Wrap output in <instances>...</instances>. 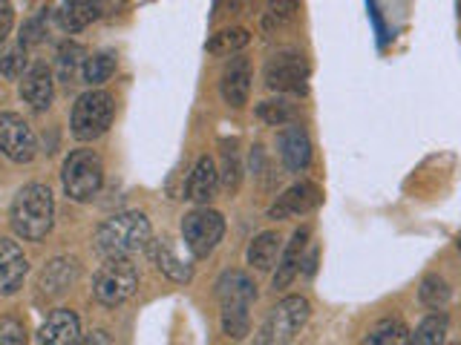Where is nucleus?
<instances>
[{"label": "nucleus", "instance_id": "dca6fc26", "mask_svg": "<svg viewBox=\"0 0 461 345\" xmlns=\"http://www.w3.org/2000/svg\"><path fill=\"white\" fill-rule=\"evenodd\" d=\"M78 340H81V323L69 308L52 311L38 331V342H50V345H69Z\"/></svg>", "mask_w": 461, "mask_h": 345}, {"label": "nucleus", "instance_id": "ddd939ff", "mask_svg": "<svg viewBox=\"0 0 461 345\" xmlns=\"http://www.w3.org/2000/svg\"><path fill=\"white\" fill-rule=\"evenodd\" d=\"M277 147H280L283 164L292 172L309 170V164H312V138H309V133L300 124L292 121V124L283 127V133L277 138Z\"/></svg>", "mask_w": 461, "mask_h": 345}, {"label": "nucleus", "instance_id": "a19ab883", "mask_svg": "<svg viewBox=\"0 0 461 345\" xmlns=\"http://www.w3.org/2000/svg\"><path fill=\"white\" fill-rule=\"evenodd\" d=\"M458 251H461V239H458Z\"/></svg>", "mask_w": 461, "mask_h": 345}, {"label": "nucleus", "instance_id": "473e14b6", "mask_svg": "<svg viewBox=\"0 0 461 345\" xmlns=\"http://www.w3.org/2000/svg\"><path fill=\"white\" fill-rule=\"evenodd\" d=\"M84 55V49L78 43H64L61 52H58V64H61V78L69 84L72 75H76V66H78V58Z\"/></svg>", "mask_w": 461, "mask_h": 345}, {"label": "nucleus", "instance_id": "f8f14e48", "mask_svg": "<svg viewBox=\"0 0 461 345\" xmlns=\"http://www.w3.org/2000/svg\"><path fill=\"white\" fill-rule=\"evenodd\" d=\"M216 299L220 308H251L257 302V285L245 270H225L216 279Z\"/></svg>", "mask_w": 461, "mask_h": 345}, {"label": "nucleus", "instance_id": "a878e982", "mask_svg": "<svg viewBox=\"0 0 461 345\" xmlns=\"http://www.w3.org/2000/svg\"><path fill=\"white\" fill-rule=\"evenodd\" d=\"M257 119L271 127H285L297 119V107L285 98H268L263 104H257Z\"/></svg>", "mask_w": 461, "mask_h": 345}, {"label": "nucleus", "instance_id": "5701e85b", "mask_svg": "<svg viewBox=\"0 0 461 345\" xmlns=\"http://www.w3.org/2000/svg\"><path fill=\"white\" fill-rule=\"evenodd\" d=\"M153 259H156L158 270H162L165 277H170L173 282H191V277H194L191 265H185L182 259L170 251V242L167 239H158L153 244Z\"/></svg>", "mask_w": 461, "mask_h": 345}, {"label": "nucleus", "instance_id": "9d476101", "mask_svg": "<svg viewBox=\"0 0 461 345\" xmlns=\"http://www.w3.org/2000/svg\"><path fill=\"white\" fill-rule=\"evenodd\" d=\"M321 201H323V193L314 181H297V184L288 187L283 196H277V201L268 208V219L283 222V219H288V216L312 213L314 208H321Z\"/></svg>", "mask_w": 461, "mask_h": 345}, {"label": "nucleus", "instance_id": "f704fd0d", "mask_svg": "<svg viewBox=\"0 0 461 345\" xmlns=\"http://www.w3.org/2000/svg\"><path fill=\"white\" fill-rule=\"evenodd\" d=\"M26 334H23V325L14 323V320H4L0 323V342H23Z\"/></svg>", "mask_w": 461, "mask_h": 345}, {"label": "nucleus", "instance_id": "4468645a", "mask_svg": "<svg viewBox=\"0 0 461 345\" xmlns=\"http://www.w3.org/2000/svg\"><path fill=\"white\" fill-rule=\"evenodd\" d=\"M309 239H312V227L309 225L297 227L292 234V242L285 244V251L277 259V273H274V279H271L274 291H283V288H288L294 282V277L300 273L303 253H306V248H309Z\"/></svg>", "mask_w": 461, "mask_h": 345}, {"label": "nucleus", "instance_id": "1a4fd4ad", "mask_svg": "<svg viewBox=\"0 0 461 345\" xmlns=\"http://www.w3.org/2000/svg\"><path fill=\"white\" fill-rule=\"evenodd\" d=\"M0 153L9 162L26 164L38 153V138L18 112H0Z\"/></svg>", "mask_w": 461, "mask_h": 345}, {"label": "nucleus", "instance_id": "423d86ee", "mask_svg": "<svg viewBox=\"0 0 461 345\" xmlns=\"http://www.w3.org/2000/svg\"><path fill=\"white\" fill-rule=\"evenodd\" d=\"M139 288V268L130 259H107V265L95 273L93 294L101 305H122Z\"/></svg>", "mask_w": 461, "mask_h": 345}, {"label": "nucleus", "instance_id": "72a5a7b5", "mask_svg": "<svg viewBox=\"0 0 461 345\" xmlns=\"http://www.w3.org/2000/svg\"><path fill=\"white\" fill-rule=\"evenodd\" d=\"M43 18H47V9H43L38 18H32V21L23 26V32H21V43H23V47H32V43L41 40V35H43Z\"/></svg>", "mask_w": 461, "mask_h": 345}, {"label": "nucleus", "instance_id": "b1692460", "mask_svg": "<svg viewBox=\"0 0 461 345\" xmlns=\"http://www.w3.org/2000/svg\"><path fill=\"white\" fill-rule=\"evenodd\" d=\"M251 43V32L242 26H230V29H222V32L211 35L208 40V52L211 55H234L240 49H245Z\"/></svg>", "mask_w": 461, "mask_h": 345}, {"label": "nucleus", "instance_id": "f03ea898", "mask_svg": "<svg viewBox=\"0 0 461 345\" xmlns=\"http://www.w3.org/2000/svg\"><path fill=\"white\" fill-rule=\"evenodd\" d=\"M12 230L26 242L47 239L55 222V199L47 184H26L23 190L14 196L12 213H9Z\"/></svg>", "mask_w": 461, "mask_h": 345}, {"label": "nucleus", "instance_id": "4c0bfd02", "mask_svg": "<svg viewBox=\"0 0 461 345\" xmlns=\"http://www.w3.org/2000/svg\"><path fill=\"white\" fill-rule=\"evenodd\" d=\"M300 270L306 273V277H314V270H317V248H312L309 253H303Z\"/></svg>", "mask_w": 461, "mask_h": 345}, {"label": "nucleus", "instance_id": "6ab92c4d", "mask_svg": "<svg viewBox=\"0 0 461 345\" xmlns=\"http://www.w3.org/2000/svg\"><path fill=\"white\" fill-rule=\"evenodd\" d=\"M78 279V262L76 259H67V256H58L52 262L41 270V291L58 296V294H67L69 285Z\"/></svg>", "mask_w": 461, "mask_h": 345}, {"label": "nucleus", "instance_id": "c756f323", "mask_svg": "<svg viewBox=\"0 0 461 345\" xmlns=\"http://www.w3.org/2000/svg\"><path fill=\"white\" fill-rule=\"evenodd\" d=\"M23 69H26V47L21 43L18 49H12L0 58V75L6 81H18V78H23Z\"/></svg>", "mask_w": 461, "mask_h": 345}, {"label": "nucleus", "instance_id": "412c9836", "mask_svg": "<svg viewBox=\"0 0 461 345\" xmlns=\"http://www.w3.org/2000/svg\"><path fill=\"white\" fill-rule=\"evenodd\" d=\"M98 18L101 14L95 9V0H67L64 9L58 12V26L64 32H81V29H86Z\"/></svg>", "mask_w": 461, "mask_h": 345}, {"label": "nucleus", "instance_id": "0eeeda50", "mask_svg": "<svg viewBox=\"0 0 461 345\" xmlns=\"http://www.w3.org/2000/svg\"><path fill=\"white\" fill-rule=\"evenodd\" d=\"M182 236H185L187 248H191V253L196 259L211 256L213 248L225 236V219H222V213H216L211 208L191 210L182 219Z\"/></svg>", "mask_w": 461, "mask_h": 345}, {"label": "nucleus", "instance_id": "aec40b11", "mask_svg": "<svg viewBox=\"0 0 461 345\" xmlns=\"http://www.w3.org/2000/svg\"><path fill=\"white\" fill-rule=\"evenodd\" d=\"M280 253H283L280 236L274 234V230H263V234L249 244V265L254 270H271L277 265Z\"/></svg>", "mask_w": 461, "mask_h": 345}, {"label": "nucleus", "instance_id": "58836bf2", "mask_svg": "<svg viewBox=\"0 0 461 345\" xmlns=\"http://www.w3.org/2000/svg\"><path fill=\"white\" fill-rule=\"evenodd\" d=\"M84 342H110V337H104L101 331H95V337H86Z\"/></svg>", "mask_w": 461, "mask_h": 345}, {"label": "nucleus", "instance_id": "bb28decb", "mask_svg": "<svg viewBox=\"0 0 461 345\" xmlns=\"http://www.w3.org/2000/svg\"><path fill=\"white\" fill-rule=\"evenodd\" d=\"M366 342H372V345H401V342H410V328L403 325L398 316H386V320H381L378 325L369 331Z\"/></svg>", "mask_w": 461, "mask_h": 345}, {"label": "nucleus", "instance_id": "2f4dec72", "mask_svg": "<svg viewBox=\"0 0 461 345\" xmlns=\"http://www.w3.org/2000/svg\"><path fill=\"white\" fill-rule=\"evenodd\" d=\"M242 181V164L234 150H225L222 155V176H220V184L225 187V190H237Z\"/></svg>", "mask_w": 461, "mask_h": 345}, {"label": "nucleus", "instance_id": "6e6552de", "mask_svg": "<svg viewBox=\"0 0 461 345\" xmlns=\"http://www.w3.org/2000/svg\"><path fill=\"white\" fill-rule=\"evenodd\" d=\"M263 78L274 93H306L309 64L300 52H277L266 61Z\"/></svg>", "mask_w": 461, "mask_h": 345}, {"label": "nucleus", "instance_id": "2eb2a0df", "mask_svg": "<svg viewBox=\"0 0 461 345\" xmlns=\"http://www.w3.org/2000/svg\"><path fill=\"white\" fill-rule=\"evenodd\" d=\"M26 273H29V262L23 251L18 248V242L0 236V296L18 294Z\"/></svg>", "mask_w": 461, "mask_h": 345}, {"label": "nucleus", "instance_id": "cd10ccee", "mask_svg": "<svg viewBox=\"0 0 461 345\" xmlns=\"http://www.w3.org/2000/svg\"><path fill=\"white\" fill-rule=\"evenodd\" d=\"M113 72H115V55L113 52H95V55H90L84 61L81 75H84V81L90 84V86H98V84L110 81Z\"/></svg>", "mask_w": 461, "mask_h": 345}, {"label": "nucleus", "instance_id": "a211bd4d", "mask_svg": "<svg viewBox=\"0 0 461 345\" xmlns=\"http://www.w3.org/2000/svg\"><path fill=\"white\" fill-rule=\"evenodd\" d=\"M21 98L38 112L50 110V104H52V72H50V66L35 64L26 72L23 81H21Z\"/></svg>", "mask_w": 461, "mask_h": 345}, {"label": "nucleus", "instance_id": "f3484780", "mask_svg": "<svg viewBox=\"0 0 461 345\" xmlns=\"http://www.w3.org/2000/svg\"><path fill=\"white\" fill-rule=\"evenodd\" d=\"M216 187H220V172H216L213 158L202 155L194 164L191 176H187V187H185V199L196 201V205H208V201L216 196Z\"/></svg>", "mask_w": 461, "mask_h": 345}, {"label": "nucleus", "instance_id": "f257e3e1", "mask_svg": "<svg viewBox=\"0 0 461 345\" xmlns=\"http://www.w3.org/2000/svg\"><path fill=\"white\" fill-rule=\"evenodd\" d=\"M150 242V222L139 210L110 216L95 230V251L104 259H133Z\"/></svg>", "mask_w": 461, "mask_h": 345}, {"label": "nucleus", "instance_id": "ea45409f", "mask_svg": "<svg viewBox=\"0 0 461 345\" xmlns=\"http://www.w3.org/2000/svg\"><path fill=\"white\" fill-rule=\"evenodd\" d=\"M456 12H458V18H461V0H456Z\"/></svg>", "mask_w": 461, "mask_h": 345}, {"label": "nucleus", "instance_id": "e433bc0d", "mask_svg": "<svg viewBox=\"0 0 461 345\" xmlns=\"http://www.w3.org/2000/svg\"><path fill=\"white\" fill-rule=\"evenodd\" d=\"M127 0H95V9L101 18H110V14H119L124 9Z\"/></svg>", "mask_w": 461, "mask_h": 345}, {"label": "nucleus", "instance_id": "c85d7f7f", "mask_svg": "<svg viewBox=\"0 0 461 345\" xmlns=\"http://www.w3.org/2000/svg\"><path fill=\"white\" fill-rule=\"evenodd\" d=\"M251 328V308H222V331L230 340H242Z\"/></svg>", "mask_w": 461, "mask_h": 345}, {"label": "nucleus", "instance_id": "4be33fe9", "mask_svg": "<svg viewBox=\"0 0 461 345\" xmlns=\"http://www.w3.org/2000/svg\"><path fill=\"white\" fill-rule=\"evenodd\" d=\"M447 331H450V316H447L441 308L427 314L421 323H418L415 331H410V342L415 345H438L447 340Z\"/></svg>", "mask_w": 461, "mask_h": 345}, {"label": "nucleus", "instance_id": "c9c22d12", "mask_svg": "<svg viewBox=\"0 0 461 345\" xmlns=\"http://www.w3.org/2000/svg\"><path fill=\"white\" fill-rule=\"evenodd\" d=\"M12 23H14V12L9 0H0V43H4L12 32Z\"/></svg>", "mask_w": 461, "mask_h": 345}, {"label": "nucleus", "instance_id": "7c9ffc66", "mask_svg": "<svg viewBox=\"0 0 461 345\" xmlns=\"http://www.w3.org/2000/svg\"><path fill=\"white\" fill-rule=\"evenodd\" d=\"M297 9H300V0H268V18H266V26H274V23H288L297 18Z\"/></svg>", "mask_w": 461, "mask_h": 345}, {"label": "nucleus", "instance_id": "7ed1b4c3", "mask_svg": "<svg viewBox=\"0 0 461 345\" xmlns=\"http://www.w3.org/2000/svg\"><path fill=\"white\" fill-rule=\"evenodd\" d=\"M312 316V305L306 296L292 294V296H283L277 305H274L266 316V323L259 325V334L257 342H292L303 325L309 323Z\"/></svg>", "mask_w": 461, "mask_h": 345}, {"label": "nucleus", "instance_id": "39448f33", "mask_svg": "<svg viewBox=\"0 0 461 345\" xmlns=\"http://www.w3.org/2000/svg\"><path fill=\"white\" fill-rule=\"evenodd\" d=\"M113 112H115V104L110 93L104 90L84 93L76 101V107H72V119H69L72 136L78 141H93L98 136H104L113 124Z\"/></svg>", "mask_w": 461, "mask_h": 345}, {"label": "nucleus", "instance_id": "9b49d317", "mask_svg": "<svg viewBox=\"0 0 461 345\" xmlns=\"http://www.w3.org/2000/svg\"><path fill=\"white\" fill-rule=\"evenodd\" d=\"M251 78H254V72H251L249 58H230L228 66L222 69V81H220V93L228 107L240 110L249 104Z\"/></svg>", "mask_w": 461, "mask_h": 345}, {"label": "nucleus", "instance_id": "20e7f679", "mask_svg": "<svg viewBox=\"0 0 461 345\" xmlns=\"http://www.w3.org/2000/svg\"><path fill=\"white\" fill-rule=\"evenodd\" d=\"M64 190L72 201H93L104 184V164L93 150H76L67 155L61 170Z\"/></svg>", "mask_w": 461, "mask_h": 345}, {"label": "nucleus", "instance_id": "393cba45", "mask_svg": "<svg viewBox=\"0 0 461 345\" xmlns=\"http://www.w3.org/2000/svg\"><path fill=\"white\" fill-rule=\"evenodd\" d=\"M453 296V288L447 285L444 277H438V273H427V277L421 279V288H418V299H421V305L438 311L444 308L447 302H450Z\"/></svg>", "mask_w": 461, "mask_h": 345}]
</instances>
